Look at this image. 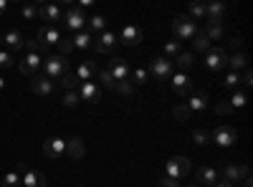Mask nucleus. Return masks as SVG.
<instances>
[{
  "label": "nucleus",
  "mask_w": 253,
  "mask_h": 187,
  "mask_svg": "<svg viewBox=\"0 0 253 187\" xmlns=\"http://www.w3.org/2000/svg\"><path fill=\"white\" fill-rule=\"evenodd\" d=\"M69 71H71V64H69V58L61 56V53H51L43 61V66H41V74L48 76L51 81H58L63 74H69Z\"/></svg>",
  "instance_id": "f257e3e1"
},
{
  "label": "nucleus",
  "mask_w": 253,
  "mask_h": 187,
  "mask_svg": "<svg viewBox=\"0 0 253 187\" xmlns=\"http://www.w3.org/2000/svg\"><path fill=\"white\" fill-rule=\"evenodd\" d=\"M172 31H175L177 40H193L195 33H198V23H195V20H190L187 15H177L172 20Z\"/></svg>",
  "instance_id": "f03ea898"
},
{
  "label": "nucleus",
  "mask_w": 253,
  "mask_h": 187,
  "mask_svg": "<svg viewBox=\"0 0 253 187\" xmlns=\"http://www.w3.org/2000/svg\"><path fill=\"white\" fill-rule=\"evenodd\" d=\"M210 139H213L218 147H233V144L238 142V132L230 127V124H220V127H215L213 132H210Z\"/></svg>",
  "instance_id": "7ed1b4c3"
},
{
  "label": "nucleus",
  "mask_w": 253,
  "mask_h": 187,
  "mask_svg": "<svg viewBox=\"0 0 253 187\" xmlns=\"http://www.w3.org/2000/svg\"><path fill=\"white\" fill-rule=\"evenodd\" d=\"M190 159L187 157H172L165 162V175L172 177V180H180V177H187L190 175Z\"/></svg>",
  "instance_id": "20e7f679"
},
{
  "label": "nucleus",
  "mask_w": 253,
  "mask_h": 187,
  "mask_svg": "<svg viewBox=\"0 0 253 187\" xmlns=\"http://www.w3.org/2000/svg\"><path fill=\"white\" fill-rule=\"evenodd\" d=\"M63 23H66L69 31L79 33L84 26H86V15H84V10H81L79 5H69V10L63 13Z\"/></svg>",
  "instance_id": "39448f33"
},
{
  "label": "nucleus",
  "mask_w": 253,
  "mask_h": 187,
  "mask_svg": "<svg viewBox=\"0 0 253 187\" xmlns=\"http://www.w3.org/2000/svg\"><path fill=\"white\" fill-rule=\"evenodd\" d=\"M150 71H152V76H155L157 81H167V78L175 74V64H172L170 58L160 56V58H155L152 64H150Z\"/></svg>",
  "instance_id": "423d86ee"
},
{
  "label": "nucleus",
  "mask_w": 253,
  "mask_h": 187,
  "mask_svg": "<svg viewBox=\"0 0 253 187\" xmlns=\"http://www.w3.org/2000/svg\"><path fill=\"white\" fill-rule=\"evenodd\" d=\"M246 177H251L246 164H225L220 170V180H225L228 185H236V182H243Z\"/></svg>",
  "instance_id": "0eeeda50"
},
{
  "label": "nucleus",
  "mask_w": 253,
  "mask_h": 187,
  "mask_svg": "<svg viewBox=\"0 0 253 187\" xmlns=\"http://www.w3.org/2000/svg\"><path fill=\"white\" fill-rule=\"evenodd\" d=\"M170 86L177 96H187V94H193V78H190V74L177 71L170 76Z\"/></svg>",
  "instance_id": "6e6552de"
},
{
  "label": "nucleus",
  "mask_w": 253,
  "mask_h": 187,
  "mask_svg": "<svg viewBox=\"0 0 253 187\" xmlns=\"http://www.w3.org/2000/svg\"><path fill=\"white\" fill-rule=\"evenodd\" d=\"M107 71L112 74V78L114 81H129V74H132V69H129V64H126L124 58H109V64H107Z\"/></svg>",
  "instance_id": "1a4fd4ad"
},
{
  "label": "nucleus",
  "mask_w": 253,
  "mask_h": 187,
  "mask_svg": "<svg viewBox=\"0 0 253 187\" xmlns=\"http://www.w3.org/2000/svg\"><path fill=\"white\" fill-rule=\"evenodd\" d=\"M205 66H208V71H223L225 66H228V56H225V51L223 48H210L208 53H205Z\"/></svg>",
  "instance_id": "9d476101"
},
{
  "label": "nucleus",
  "mask_w": 253,
  "mask_h": 187,
  "mask_svg": "<svg viewBox=\"0 0 253 187\" xmlns=\"http://www.w3.org/2000/svg\"><path fill=\"white\" fill-rule=\"evenodd\" d=\"M41 66H43V61H41L38 53H26L23 58H20V64H18V69H20L23 76H38Z\"/></svg>",
  "instance_id": "9b49d317"
},
{
  "label": "nucleus",
  "mask_w": 253,
  "mask_h": 187,
  "mask_svg": "<svg viewBox=\"0 0 253 187\" xmlns=\"http://www.w3.org/2000/svg\"><path fill=\"white\" fill-rule=\"evenodd\" d=\"M31 91L38 94V96H51V94L56 91V81H51V78L43 76V74H38V76H33V81H31Z\"/></svg>",
  "instance_id": "f8f14e48"
},
{
  "label": "nucleus",
  "mask_w": 253,
  "mask_h": 187,
  "mask_svg": "<svg viewBox=\"0 0 253 187\" xmlns=\"http://www.w3.org/2000/svg\"><path fill=\"white\" fill-rule=\"evenodd\" d=\"M119 43L129 46V48L139 46V43H142V28H137L134 23H126V26L122 28V33H119Z\"/></svg>",
  "instance_id": "ddd939ff"
},
{
  "label": "nucleus",
  "mask_w": 253,
  "mask_h": 187,
  "mask_svg": "<svg viewBox=\"0 0 253 187\" xmlns=\"http://www.w3.org/2000/svg\"><path fill=\"white\" fill-rule=\"evenodd\" d=\"M63 152H66V139H61V137H51L43 142V154L48 159H61Z\"/></svg>",
  "instance_id": "4468645a"
},
{
  "label": "nucleus",
  "mask_w": 253,
  "mask_h": 187,
  "mask_svg": "<svg viewBox=\"0 0 253 187\" xmlns=\"http://www.w3.org/2000/svg\"><path fill=\"white\" fill-rule=\"evenodd\" d=\"M114 46H117V33H114V31H104V33H99L96 40H94L96 53H112Z\"/></svg>",
  "instance_id": "2eb2a0df"
},
{
  "label": "nucleus",
  "mask_w": 253,
  "mask_h": 187,
  "mask_svg": "<svg viewBox=\"0 0 253 187\" xmlns=\"http://www.w3.org/2000/svg\"><path fill=\"white\" fill-rule=\"evenodd\" d=\"M76 94H79V99H81V101H89V104L101 101V86H99V84H94V81H86V84H81Z\"/></svg>",
  "instance_id": "dca6fc26"
},
{
  "label": "nucleus",
  "mask_w": 253,
  "mask_h": 187,
  "mask_svg": "<svg viewBox=\"0 0 253 187\" xmlns=\"http://www.w3.org/2000/svg\"><path fill=\"white\" fill-rule=\"evenodd\" d=\"M198 182L203 187H213L215 182H220V172L210 164H203V167H198Z\"/></svg>",
  "instance_id": "f3484780"
},
{
  "label": "nucleus",
  "mask_w": 253,
  "mask_h": 187,
  "mask_svg": "<svg viewBox=\"0 0 253 187\" xmlns=\"http://www.w3.org/2000/svg\"><path fill=\"white\" fill-rule=\"evenodd\" d=\"M36 38H38L46 48H51V46H58L61 33H58V28H56V26H43V28L38 31V36H36Z\"/></svg>",
  "instance_id": "a211bd4d"
},
{
  "label": "nucleus",
  "mask_w": 253,
  "mask_h": 187,
  "mask_svg": "<svg viewBox=\"0 0 253 187\" xmlns=\"http://www.w3.org/2000/svg\"><path fill=\"white\" fill-rule=\"evenodd\" d=\"M187 104V109H190V114H200V112H205L208 107H210V101H208V94L205 91H195V94H190V101H185Z\"/></svg>",
  "instance_id": "6ab92c4d"
},
{
  "label": "nucleus",
  "mask_w": 253,
  "mask_h": 187,
  "mask_svg": "<svg viewBox=\"0 0 253 187\" xmlns=\"http://www.w3.org/2000/svg\"><path fill=\"white\" fill-rule=\"evenodd\" d=\"M225 15V3H220V0H213V3L205 5V20L208 23H220Z\"/></svg>",
  "instance_id": "aec40b11"
},
{
  "label": "nucleus",
  "mask_w": 253,
  "mask_h": 187,
  "mask_svg": "<svg viewBox=\"0 0 253 187\" xmlns=\"http://www.w3.org/2000/svg\"><path fill=\"white\" fill-rule=\"evenodd\" d=\"M63 157L66 159H81L84 157V139L81 137H71V139H66V152H63Z\"/></svg>",
  "instance_id": "412c9836"
},
{
  "label": "nucleus",
  "mask_w": 253,
  "mask_h": 187,
  "mask_svg": "<svg viewBox=\"0 0 253 187\" xmlns=\"http://www.w3.org/2000/svg\"><path fill=\"white\" fill-rule=\"evenodd\" d=\"M41 18L46 20V26H56L58 20H63V13H61V8H58V5L46 3V5H41Z\"/></svg>",
  "instance_id": "4be33fe9"
},
{
  "label": "nucleus",
  "mask_w": 253,
  "mask_h": 187,
  "mask_svg": "<svg viewBox=\"0 0 253 187\" xmlns=\"http://www.w3.org/2000/svg\"><path fill=\"white\" fill-rule=\"evenodd\" d=\"M76 78L81 81V84H86V81H94V76H96V64L94 61H84V64H79L76 66Z\"/></svg>",
  "instance_id": "5701e85b"
},
{
  "label": "nucleus",
  "mask_w": 253,
  "mask_h": 187,
  "mask_svg": "<svg viewBox=\"0 0 253 187\" xmlns=\"http://www.w3.org/2000/svg\"><path fill=\"white\" fill-rule=\"evenodd\" d=\"M3 43L8 46V51L18 53L20 48H23V36H20L15 28H10V31H5V36H3Z\"/></svg>",
  "instance_id": "b1692460"
},
{
  "label": "nucleus",
  "mask_w": 253,
  "mask_h": 187,
  "mask_svg": "<svg viewBox=\"0 0 253 187\" xmlns=\"http://www.w3.org/2000/svg\"><path fill=\"white\" fill-rule=\"evenodd\" d=\"M20 180H23L26 187H46V175L36 172V170H26L23 175H20Z\"/></svg>",
  "instance_id": "393cba45"
},
{
  "label": "nucleus",
  "mask_w": 253,
  "mask_h": 187,
  "mask_svg": "<svg viewBox=\"0 0 253 187\" xmlns=\"http://www.w3.org/2000/svg\"><path fill=\"white\" fill-rule=\"evenodd\" d=\"M71 43H74V48H79V51H86V48H94V36H91L89 31H79V33H74V38H71Z\"/></svg>",
  "instance_id": "a878e982"
},
{
  "label": "nucleus",
  "mask_w": 253,
  "mask_h": 187,
  "mask_svg": "<svg viewBox=\"0 0 253 187\" xmlns=\"http://www.w3.org/2000/svg\"><path fill=\"white\" fill-rule=\"evenodd\" d=\"M56 86H61L63 91H79L81 81L76 78V74H74V71H69V74H63V76L56 81Z\"/></svg>",
  "instance_id": "bb28decb"
},
{
  "label": "nucleus",
  "mask_w": 253,
  "mask_h": 187,
  "mask_svg": "<svg viewBox=\"0 0 253 187\" xmlns=\"http://www.w3.org/2000/svg\"><path fill=\"white\" fill-rule=\"evenodd\" d=\"M193 48H195V53H208L213 46H210V38H208L203 31H198L195 38H193Z\"/></svg>",
  "instance_id": "cd10ccee"
},
{
  "label": "nucleus",
  "mask_w": 253,
  "mask_h": 187,
  "mask_svg": "<svg viewBox=\"0 0 253 187\" xmlns=\"http://www.w3.org/2000/svg\"><path fill=\"white\" fill-rule=\"evenodd\" d=\"M172 64H175V69H177V71H182V74H185L190 66L195 64V53H180V56L172 61Z\"/></svg>",
  "instance_id": "c85d7f7f"
},
{
  "label": "nucleus",
  "mask_w": 253,
  "mask_h": 187,
  "mask_svg": "<svg viewBox=\"0 0 253 187\" xmlns=\"http://www.w3.org/2000/svg\"><path fill=\"white\" fill-rule=\"evenodd\" d=\"M20 15H23V20H36V18H41V5L38 3H23L20 5Z\"/></svg>",
  "instance_id": "c756f323"
},
{
  "label": "nucleus",
  "mask_w": 253,
  "mask_h": 187,
  "mask_svg": "<svg viewBox=\"0 0 253 187\" xmlns=\"http://www.w3.org/2000/svg\"><path fill=\"white\" fill-rule=\"evenodd\" d=\"M228 66H230V71H241V69H246L248 66V58H246V53H233L228 58Z\"/></svg>",
  "instance_id": "7c9ffc66"
},
{
  "label": "nucleus",
  "mask_w": 253,
  "mask_h": 187,
  "mask_svg": "<svg viewBox=\"0 0 253 187\" xmlns=\"http://www.w3.org/2000/svg\"><path fill=\"white\" fill-rule=\"evenodd\" d=\"M89 28H91V36L96 33H104V31H107V18H104V15H91L89 18Z\"/></svg>",
  "instance_id": "2f4dec72"
},
{
  "label": "nucleus",
  "mask_w": 253,
  "mask_h": 187,
  "mask_svg": "<svg viewBox=\"0 0 253 187\" xmlns=\"http://www.w3.org/2000/svg\"><path fill=\"white\" fill-rule=\"evenodd\" d=\"M180 53H182V46H180V40H167V43H165V58L175 61V58H177Z\"/></svg>",
  "instance_id": "473e14b6"
},
{
  "label": "nucleus",
  "mask_w": 253,
  "mask_h": 187,
  "mask_svg": "<svg viewBox=\"0 0 253 187\" xmlns=\"http://www.w3.org/2000/svg\"><path fill=\"white\" fill-rule=\"evenodd\" d=\"M96 78H99V86H104V89H109V91H114V84H117V81L112 78V74H109L107 69H101V71H96Z\"/></svg>",
  "instance_id": "72a5a7b5"
},
{
  "label": "nucleus",
  "mask_w": 253,
  "mask_h": 187,
  "mask_svg": "<svg viewBox=\"0 0 253 187\" xmlns=\"http://www.w3.org/2000/svg\"><path fill=\"white\" fill-rule=\"evenodd\" d=\"M61 104L66 109H76L79 104H81V99H79V94L76 91H63V96H61Z\"/></svg>",
  "instance_id": "f704fd0d"
},
{
  "label": "nucleus",
  "mask_w": 253,
  "mask_h": 187,
  "mask_svg": "<svg viewBox=\"0 0 253 187\" xmlns=\"http://www.w3.org/2000/svg\"><path fill=\"white\" fill-rule=\"evenodd\" d=\"M187 18L190 20H205V3H193L187 8Z\"/></svg>",
  "instance_id": "c9c22d12"
},
{
  "label": "nucleus",
  "mask_w": 253,
  "mask_h": 187,
  "mask_svg": "<svg viewBox=\"0 0 253 187\" xmlns=\"http://www.w3.org/2000/svg\"><path fill=\"white\" fill-rule=\"evenodd\" d=\"M172 114H175V119H177V121H190V116H193V114H190V109H187V104H185V101L175 104V107H172Z\"/></svg>",
  "instance_id": "e433bc0d"
},
{
  "label": "nucleus",
  "mask_w": 253,
  "mask_h": 187,
  "mask_svg": "<svg viewBox=\"0 0 253 187\" xmlns=\"http://www.w3.org/2000/svg\"><path fill=\"white\" fill-rule=\"evenodd\" d=\"M203 33H205L210 40H220V38H223V26H220V23H208V28H205Z\"/></svg>",
  "instance_id": "4c0bfd02"
},
{
  "label": "nucleus",
  "mask_w": 253,
  "mask_h": 187,
  "mask_svg": "<svg viewBox=\"0 0 253 187\" xmlns=\"http://www.w3.org/2000/svg\"><path fill=\"white\" fill-rule=\"evenodd\" d=\"M223 84H225L228 89L238 91V86H241V74H236V71H228V74H225V78H223Z\"/></svg>",
  "instance_id": "58836bf2"
},
{
  "label": "nucleus",
  "mask_w": 253,
  "mask_h": 187,
  "mask_svg": "<svg viewBox=\"0 0 253 187\" xmlns=\"http://www.w3.org/2000/svg\"><path fill=\"white\" fill-rule=\"evenodd\" d=\"M0 185H3V187H20V185H23V180H20L18 172H8V175H3Z\"/></svg>",
  "instance_id": "ea45409f"
},
{
  "label": "nucleus",
  "mask_w": 253,
  "mask_h": 187,
  "mask_svg": "<svg viewBox=\"0 0 253 187\" xmlns=\"http://www.w3.org/2000/svg\"><path fill=\"white\" fill-rule=\"evenodd\" d=\"M13 61H15V53L13 51H3V48H0V69H10L13 66Z\"/></svg>",
  "instance_id": "a19ab883"
},
{
  "label": "nucleus",
  "mask_w": 253,
  "mask_h": 187,
  "mask_svg": "<svg viewBox=\"0 0 253 187\" xmlns=\"http://www.w3.org/2000/svg\"><path fill=\"white\" fill-rule=\"evenodd\" d=\"M246 101H248V99H246L243 91H233V96H230L228 104H230V109H241V107H246Z\"/></svg>",
  "instance_id": "79ce46f5"
},
{
  "label": "nucleus",
  "mask_w": 253,
  "mask_h": 187,
  "mask_svg": "<svg viewBox=\"0 0 253 187\" xmlns=\"http://www.w3.org/2000/svg\"><path fill=\"white\" fill-rule=\"evenodd\" d=\"M114 91H119V94H124V96H129V94H134V84H132V81H117V84H114Z\"/></svg>",
  "instance_id": "37998d69"
},
{
  "label": "nucleus",
  "mask_w": 253,
  "mask_h": 187,
  "mask_svg": "<svg viewBox=\"0 0 253 187\" xmlns=\"http://www.w3.org/2000/svg\"><path fill=\"white\" fill-rule=\"evenodd\" d=\"M23 46L28 48V53H38V51H46V46L41 43L38 38H28V40H23Z\"/></svg>",
  "instance_id": "c03bdc74"
},
{
  "label": "nucleus",
  "mask_w": 253,
  "mask_h": 187,
  "mask_svg": "<svg viewBox=\"0 0 253 187\" xmlns=\"http://www.w3.org/2000/svg\"><path fill=\"white\" fill-rule=\"evenodd\" d=\"M193 139H195V144H208L210 142V134L205 129H193Z\"/></svg>",
  "instance_id": "a18cd8bd"
},
{
  "label": "nucleus",
  "mask_w": 253,
  "mask_h": 187,
  "mask_svg": "<svg viewBox=\"0 0 253 187\" xmlns=\"http://www.w3.org/2000/svg\"><path fill=\"white\" fill-rule=\"evenodd\" d=\"M129 76H132V84H144L147 81V71L144 69H134Z\"/></svg>",
  "instance_id": "49530a36"
},
{
  "label": "nucleus",
  "mask_w": 253,
  "mask_h": 187,
  "mask_svg": "<svg viewBox=\"0 0 253 187\" xmlns=\"http://www.w3.org/2000/svg\"><path fill=\"white\" fill-rule=\"evenodd\" d=\"M215 114H220V116H228V114H233V109H230V104H225V101H218V104H215Z\"/></svg>",
  "instance_id": "de8ad7c7"
},
{
  "label": "nucleus",
  "mask_w": 253,
  "mask_h": 187,
  "mask_svg": "<svg viewBox=\"0 0 253 187\" xmlns=\"http://www.w3.org/2000/svg\"><path fill=\"white\" fill-rule=\"evenodd\" d=\"M58 48H61V56H66L69 51H74V43H71V38H61V40H58Z\"/></svg>",
  "instance_id": "09e8293b"
},
{
  "label": "nucleus",
  "mask_w": 253,
  "mask_h": 187,
  "mask_svg": "<svg viewBox=\"0 0 253 187\" xmlns=\"http://www.w3.org/2000/svg\"><path fill=\"white\" fill-rule=\"evenodd\" d=\"M157 185H160V187H180V182H177V180H172V177H167V175H162Z\"/></svg>",
  "instance_id": "8fccbe9b"
},
{
  "label": "nucleus",
  "mask_w": 253,
  "mask_h": 187,
  "mask_svg": "<svg viewBox=\"0 0 253 187\" xmlns=\"http://www.w3.org/2000/svg\"><path fill=\"white\" fill-rule=\"evenodd\" d=\"M228 46L233 48V51H238V53H241V48H243V40L236 36V38H230V40H228Z\"/></svg>",
  "instance_id": "3c124183"
},
{
  "label": "nucleus",
  "mask_w": 253,
  "mask_h": 187,
  "mask_svg": "<svg viewBox=\"0 0 253 187\" xmlns=\"http://www.w3.org/2000/svg\"><path fill=\"white\" fill-rule=\"evenodd\" d=\"M241 84H243V86H251V84H253V74H251V71H246V74L241 76Z\"/></svg>",
  "instance_id": "603ef678"
},
{
  "label": "nucleus",
  "mask_w": 253,
  "mask_h": 187,
  "mask_svg": "<svg viewBox=\"0 0 253 187\" xmlns=\"http://www.w3.org/2000/svg\"><path fill=\"white\" fill-rule=\"evenodd\" d=\"M8 13V0H0V18Z\"/></svg>",
  "instance_id": "864d4df0"
},
{
  "label": "nucleus",
  "mask_w": 253,
  "mask_h": 187,
  "mask_svg": "<svg viewBox=\"0 0 253 187\" xmlns=\"http://www.w3.org/2000/svg\"><path fill=\"white\" fill-rule=\"evenodd\" d=\"M213 187H233V185H228V182H225V180H220V182H215V185H213Z\"/></svg>",
  "instance_id": "5fc2aeb1"
},
{
  "label": "nucleus",
  "mask_w": 253,
  "mask_h": 187,
  "mask_svg": "<svg viewBox=\"0 0 253 187\" xmlns=\"http://www.w3.org/2000/svg\"><path fill=\"white\" fill-rule=\"evenodd\" d=\"M3 89H5V78H3V76H0V91H3Z\"/></svg>",
  "instance_id": "6e6d98bb"
},
{
  "label": "nucleus",
  "mask_w": 253,
  "mask_h": 187,
  "mask_svg": "<svg viewBox=\"0 0 253 187\" xmlns=\"http://www.w3.org/2000/svg\"><path fill=\"white\" fill-rule=\"evenodd\" d=\"M0 46H3V36H0Z\"/></svg>",
  "instance_id": "4d7b16f0"
},
{
  "label": "nucleus",
  "mask_w": 253,
  "mask_h": 187,
  "mask_svg": "<svg viewBox=\"0 0 253 187\" xmlns=\"http://www.w3.org/2000/svg\"><path fill=\"white\" fill-rule=\"evenodd\" d=\"M187 187H198V185H187Z\"/></svg>",
  "instance_id": "13d9d810"
}]
</instances>
